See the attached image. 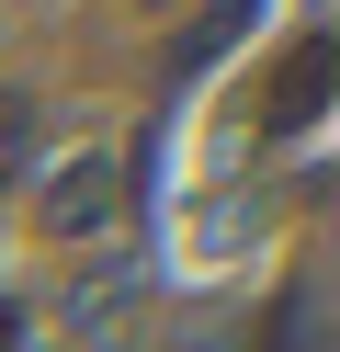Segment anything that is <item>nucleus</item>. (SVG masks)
I'll return each mask as SVG.
<instances>
[{
    "instance_id": "obj_2",
    "label": "nucleus",
    "mask_w": 340,
    "mask_h": 352,
    "mask_svg": "<svg viewBox=\"0 0 340 352\" xmlns=\"http://www.w3.org/2000/svg\"><path fill=\"white\" fill-rule=\"evenodd\" d=\"M317 91H329V46H295V57H284V80H272V102H261V125H306V114H317Z\"/></svg>"
},
{
    "instance_id": "obj_1",
    "label": "nucleus",
    "mask_w": 340,
    "mask_h": 352,
    "mask_svg": "<svg viewBox=\"0 0 340 352\" xmlns=\"http://www.w3.org/2000/svg\"><path fill=\"white\" fill-rule=\"evenodd\" d=\"M113 216H125V160H102V148H68L57 170H45V193H34V228L45 239H102Z\"/></svg>"
}]
</instances>
